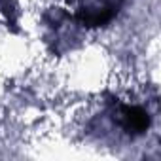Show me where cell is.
Wrapping results in <instances>:
<instances>
[{"label":"cell","instance_id":"obj_1","mask_svg":"<svg viewBox=\"0 0 161 161\" xmlns=\"http://www.w3.org/2000/svg\"><path fill=\"white\" fill-rule=\"evenodd\" d=\"M108 118L114 127L119 129L127 138L135 140L140 138L148 133L152 127V112L142 106V104H133V103H121V101H110L108 104Z\"/></svg>","mask_w":161,"mask_h":161},{"label":"cell","instance_id":"obj_2","mask_svg":"<svg viewBox=\"0 0 161 161\" xmlns=\"http://www.w3.org/2000/svg\"><path fill=\"white\" fill-rule=\"evenodd\" d=\"M44 25L47 29L46 42L49 44L51 51L61 55L63 51L70 49V40L78 38V21L63 8H51L44 14Z\"/></svg>","mask_w":161,"mask_h":161},{"label":"cell","instance_id":"obj_3","mask_svg":"<svg viewBox=\"0 0 161 161\" xmlns=\"http://www.w3.org/2000/svg\"><path fill=\"white\" fill-rule=\"evenodd\" d=\"M125 0H82L74 14V19L84 29H101L110 25Z\"/></svg>","mask_w":161,"mask_h":161},{"label":"cell","instance_id":"obj_4","mask_svg":"<svg viewBox=\"0 0 161 161\" xmlns=\"http://www.w3.org/2000/svg\"><path fill=\"white\" fill-rule=\"evenodd\" d=\"M0 23H4L12 31H17L19 10L14 0H0Z\"/></svg>","mask_w":161,"mask_h":161}]
</instances>
